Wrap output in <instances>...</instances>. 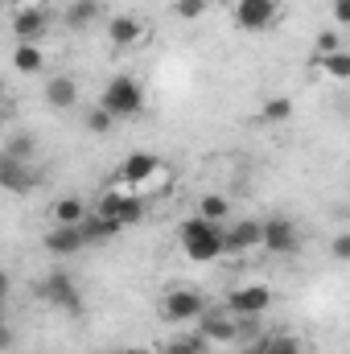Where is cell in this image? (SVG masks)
Returning a JSON list of instances; mask_svg holds the SVG:
<instances>
[{
	"mask_svg": "<svg viewBox=\"0 0 350 354\" xmlns=\"http://www.w3.org/2000/svg\"><path fill=\"white\" fill-rule=\"evenodd\" d=\"M46 252L50 256H79L83 248H87V235H83V227H66V223H54L50 231H46Z\"/></svg>",
	"mask_w": 350,
	"mask_h": 354,
	"instance_id": "12",
	"label": "cell"
},
{
	"mask_svg": "<svg viewBox=\"0 0 350 354\" xmlns=\"http://www.w3.org/2000/svg\"><path fill=\"white\" fill-rule=\"evenodd\" d=\"M145 103H149V95H145V83L136 75H116L99 95V107L111 111L116 120H136L145 111Z\"/></svg>",
	"mask_w": 350,
	"mask_h": 354,
	"instance_id": "2",
	"label": "cell"
},
{
	"mask_svg": "<svg viewBox=\"0 0 350 354\" xmlns=\"http://www.w3.org/2000/svg\"><path fill=\"white\" fill-rule=\"evenodd\" d=\"M206 8H210V0H174V12L181 21H198Z\"/></svg>",
	"mask_w": 350,
	"mask_h": 354,
	"instance_id": "27",
	"label": "cell"
},
{
	"mask_svg": "<svg viewBox=\"0 0 350 354\" xmlns=\"http://www.w3.org/2000/svg\"><path fill=\"white\" fill-rule=\"evenodd\" d=\"M120 231H124V223H116V218H103V214H95V210H91L87 223H83L87 248H91V243H111V239H116Z\"/></svg>",
	"mask_w": 350,
	"mask_h": 354,
	"instance_id": "18",
	"label": "cell"
},
{
	"mask_svg": "<svg viewBox=\"0 0 350 354\" xmlns=\"http://www.w3.org/2000/svg\"><path fill=\"white\" fill-rule=\"evenodd\" d=\"M194 214H202L206 223L227 227V223H231V198H227V194H202L198 206H194Z\"/></svg>",
	"mask_w": 350,
	"mask_h": 354,
	"instance_id": "17",
	"label": "cell"
},
{
	"mask_svg": "<svg viewBox=\"0 0 350 354\" xmlns=\"http://www.w3.org/2000/svg\"><path fill=\"white\" fill-rule=\"evenodd\" d=\"M99 12H103V0H71L66 4V25L71 29H87L99 21Z\"/></svg>",
	"mask_w": 350,
	"mask_h": 354,
	"instance_id": "21",
	"label": "cell"
},
{
	"mask_svg": "<svg viewBox=\"0 0 350 354\" xmlns=\"http://www.w3.org/2000/svg\"><path fill=\"white\" fill-rule=\"evenodd\" d=\"M124 354H153V351H145V346H132V351H124Z\"/></svg>",
	"mask_w": 350,
	"mask_h": 354,
	"instance_id": "32",
	"label": "cell"
},
{
	"mask_svg": "<svg viewBox=\"0 0 350 354\" xmlns=\"http://www.w3.org/2000/svg\"><path fill=\"white\" fill-rule=\"evenodd\" d=\"M330 12L342 29H350V0H330Z\"/></svg>",
	"mask_w": 350,
	"mask_h": 354,
	"instance_id": "31",
	"label": "cell"
},
{
	"mask_svg": "<svg viewBox=\"0 0 350 354\" xmlns=\"http://www.w3.org/2000/svg\"><path fill=\"white\" fill-rule=\"evenodd\" d=\"M198 334L210 338V342H239L243 338V322L231 309H206L198 317Z\"/></svg>",
	"mask_w": 350,
	"mask_h": 354,
	"instance_id": "10",
	"label": "cell"
},
{
	"mask_svg": "<svg viewBox=\"0 0 350 354\" xmlns=\"http://www.w3.org/2000/svg\"><path fill=\"white\" fill-rule=\"evenodd\" d=\"M107 41H111L116 50H140V46L149 41L145 17H140V12H116V17H107Z\"/></svg>",
	"mask_w": 350,
	"mask_h": 354,
	"instance_id": "8",
	"label": "cell"
},
{
	"mask_svg": "<svg viewBox=\"0 0 350 354\" xmlns=\"http://www.w3.org/2000/svg\"><path fill=\"white\" fill-rule=\"evenodd\" d=\"M37 297H42L46 305H54V309L71 313V317H79V313H83V292H79V284H75V276H71L66 268L46 272V276H42V284H37Z\"/></svg>",
	"mask_w": 350,
	"mask_h": 354,
	"instance_id": "3",
	"label": "cell"
},
{
	"mask_svg": "<svg viewBox=\"0 0 350 354\" xmlns=\"http://www.w3.org/2000/svg\"><path fill=\"white\" fill-rule=\"evenodd\" d=\"M46 29H50V12L42 4H21L12 12V37H17V46H37L46 37Z\"/></svg>",
	"mask_w": 350,
	"mask_h": 354,
	"instance_id": "9",
	"label": "cell"
},
{
	"mask_svg": "<svg viewBox=\"0 0 350 354\" xmlns=\"http://www.w3.org/2000/svg\"><path fill=\"white\" fill-rule=\"evenodd\" d=\"M145 210H149V202H145L140 194H124V202H120V223H124V227H132V223H140V218H145Z\"/></svg>",
	"mask_w": 350,
	"mask_h": 354,
	"instance_id": "26",
	"label": "cell"
},
{
	"mask_svg": "<svg viewBox=\"0 0 350 354\" xmlns=\"http://www.w3.org/2000/svg\"><path fill=\"white\" fill-rule=\"evenodd\" d=\"M111 128H116V115H111V111H103V107L87 111V132H99V136H103V132H111Z\"/></svg>",
	"mask_w": 350,
	"mask_h": 354,
	"instance_id": "28",
	"label": "cell"
},
{
	"mask_svg": "<svg viewBox=\"0 0 350 354\" xmlns=\"http://www.w3.org/2000/svg\"><path fill=\"white\" fill-rule=\"evenodd\" d=\"M33 153H37V140H33V136H25V132H17V136H8V145H4V157H17V161H29V165H33Z\"/></svg>",
	"mask_w": 350,
	"mask_h": 354,
	"instance_id": "25",
	"label": "cell"
},
{
	"mask_svg": "<svg viewBox=\"0 0 350 354\" xmlns=\"http://www.w3.org/2000/svg\"><path fill=\"white\" fill-rule=\"evenodd\" d=\"M12 71L17 75H42L46 71L42 46H12Z\"/></svg>",
	"mask_w": 350,
	"mask_h": 354,
	"instance_id": "20",
	"label": "cell"
},
{
	"mask_svg": "<svg viewBox=\"0 0 350 354\" xmlns=\"http://www.w3.org/2000/svg\"><path fill=\"white\" fill-rule=\"evenodd\" d=\"M317 66H322V75H330V79L347 83V79H350V50H334V54L317 58Z\"/></svg>",
	"mask_w": 350,
	"mask_h": 354,
	"instance_id": "23",
	"label": "cell"
},
{
	"mask_svg": "<svg viewBox=\"0 0 350 354\" xmlns=\"http://www.w3.org/2000/svg\"><path fill=\"white\" fill-rule=\"evenodd\" d=\"M264 248V223L260 218H231L227 223V256H248Z\"/></svg>",
	"mask_w": 350,
	"mask_h": 354,
	"instance_id": "11",
	"label": "cell"
},
{
	"mask_svg": "<svg viewBox=\"0 0 350 354\" xmlns=\"http://www.w3.org/2000/svg\"><path fill=\"white\" fill-rule=\"evenodd\" d=\"M46 103H50L54 111H71V107L79 103V79H71V75H50V79H46Z\"/></svg>",
	"mask_w": 350,
	"mask_h": 354,
	"instance_id": "15",
	"label": "cell"
},
{
	"mask_svg": "<svg viewBox=\"0 0 350 354\" xmlns=\"http://www.w3.org/2000/svg\"><path fill=\"white\" fill-rule=\"evenodd\" d=\"M161 354H210V338L202 334H181V338H169Z\"/></svg>",
	"mask_w": 350,
	"mask_h": 354,
	"instance_id": "22",
	"label": "cell"
},
{
	"mask_svg": "<svg viewBox=\"0 0 350 354\" xmlns=\"http://www.w3.org/2000/svg\"><path fill=\"white\" fill-rule=\"evenodd\" d=\"M231 17L243 33H264L280 21V0H235Z\"/></svg>",
	"mask_w": 350,
	"mask_h": 354,
	"instance_id": "6",
	"label": "cell"
},
{
	"mask_svg": "<svg viewBox=\"0 0 350 354\" xmlns=\"http://www.w3.org/2000/svg\"><path fill=\"white\" fill-rule=\"evenodd\" d=\"M161 322H169V326H185V322H198L202 313H206V297L198 292V288H169L165 297H161Z\"/></svg>",
	"mask_w": 350,
	"mask_h": 354,
	"instance_id": "4",
	"label": "cell"
},
{
	"mask_svg": "<svg viewBox=\"0 0 350 354\" xmlns=\"http://www.w3.org/2000/svg\"><path fill=\"white\" fill-rule=\"evenodd\" d=\"M264 252L268 256H297L301 252V227L284 214L264 218Z\"/></svg>",
	"mask_w": 350,
	"mask_h": 354,
	"instance_id": "7",
	"label": "cell"
},
{
	"mask_svg": "<svg viewBox=\"0 0 350 354\" xmlns=\"http://www.w3.org/2000/svg\"><path fill=\"white\" fill-rule=\"evenodd\" d=\"M227 309L239 317V322H256L272 309V288L268 284H239L227 292Z\"/></svg>",
	"mask_w": 350,
	"mask_h": 354,
	"instance_id": "5",
	"label": "cell"
},
{
	"mask_svg": "<svg viewBox=\"0 0 350 354\" xmlns=\"http://www.w3.org/2000/svg\"><path fill=\"white\" fill-rule=\"evenodd\" d=\"M50 214H54V223H66V227H83L87 223V202L83 198H58L54 206H50Z\"/></svg>",
	"mask_w": 350,
	"mask_h": 354,
	"instance_id": "19",
	"label": "cell"
},
{
	"mask_svg": "<svg viewBox=\"0 0 350 354\" xmlns=\"http://www.w3.org/2000/svg\"><path fill=\"white\" fill-rule=\"evenodd\" d=\"M157 174H161V161H157L153 153H128L116 177H120L124 185H132V189H136V185H149Z\"/></svg>",
	"mask_w": 350,
	"mask_h": 354,
	"instance_id": "13",
	"label": "cell"
},
{
	"mask_svg": "<svg viewBox=\"0 0 350 354\" xmlns=\"http://www.w3.org/2000/svg\"><path fill=\"white\" fill-rule=\"evenodd\" d=\"M177 243H181L185 260H194V264H214L219 256H227V227L206 223L202 214H190V218L177 227Z\"/></svg>",
	"mask_w": 350,
	"mask_h": 354,
	"instance_id": "1",
	"label": "cell"
},
{
	"mask_svg": "<svg viewBox=\"0 0 350 354\" xmlns=\"http://www.w3.org/2000/svg\"><path fill=\"white\" fill-rule=\"evenodd\" d=\"M313 50H317V58H326V54L347 50V46H342V37H338L334 29H322V33H317V41H313Z\"/></svg>",
	"mask_w": 350,
	"mask_h": 354,
	"instance_id": "29",
	"label": "cell"
},
{
	"mask_svg": "<svg viewBox=\"0 0 350 354\" xmlns=\"http://www.w3.org/2000/svg\"><path fill=\"white\" fill-rule=\"evenodd\" d=\"M248 354H305V346L293 334H264L248 346Z\"/></svg>",
	"mask_w": 350,
	"mask_h": 354,
	"instance_id": "16",
	"label": "cell"
},
{
	"mask_svg": "<svg viewBox=\"0 0 350 354\" xmlns=\"http://www.w3.org/2000/svg\"><path fill=\"white\" fill-rule=\"evenodd\" d=\"M0 185L8 194H29L37 185V174L29 161H17V157H0Z\"/></svg>",
	"mask_w": 350,
	"mask_h": 354,
	"instance_id": "14",
	"label": "cell"
},
{
	"mask_svg": "<svg viewBox=\"0 0 350 354\" xmlns=\"http://www.w3.org/2000/svg\"><path fill=\"white\" fill-rule=\"evenodd\" d=\"M288 115H293V99H288V95L264 99V107H260V120H264V124H284Z\"/></svg>",
	"mask_w": 350,
	"mask_h": 354,
	"instance_id": "24",
	"label": "cell"
},
{
	"mask_svg": "<svg viewBox=\"0 0 350 354\" xmlns=\"http://www.w3.org/2000/svg\"><path fill=\"white\" fill-rule=\"evenodd\" d=\"M330 256H334V260H342V264H350V231H342V235H334V239H330Z\"/></svg>",
	"mask_w": 350,
	"mask_h": 354,
	"instance_id": "30",
	"label": "cell"
}]
</instances>
